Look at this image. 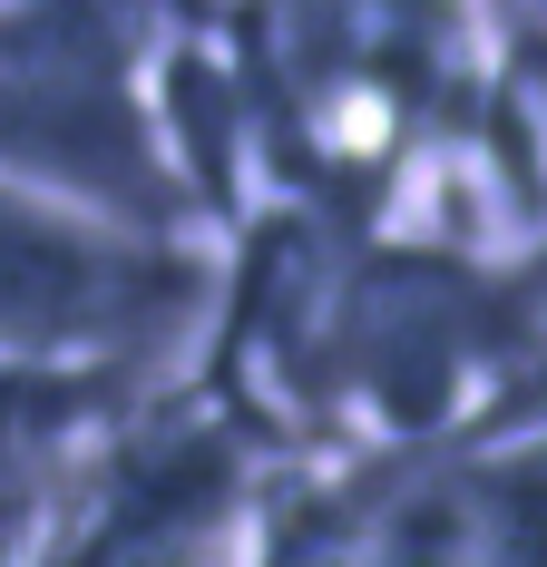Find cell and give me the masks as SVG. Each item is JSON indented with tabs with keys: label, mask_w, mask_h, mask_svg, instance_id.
<instances>
[{
	"label": "cell",
	"mask_w": 547,
	"mask_h": 567,
	"mask_svg": "<svg viewBox=\"0 0 547 567\" xmlns=\"http://www.w3.org/2000/svg\"><path fill=\"white\" fill-rule=\"evenodd\" d=\"M216 313V245L137 235L0 176V372L176 382Z\"/></svg>",
	"instance_id": "1"
},
{
	"label": "cell",
	"mask_w": 547,
	"mask_h": 567,
	"mask_svg": "<svg viewBox=\"0 0 547 567\" xmlns=\"http://www.w3.org/2000/svg\"><path fill=\"white\" fill-rule=\"evenodd\" d=\"M362 567H469V499H460V460H401L372 509Z\"/></svg>",
	"instance_id": "3"
},
{
	"label": "cell",
	"mask_w": 547,
	"mask_h": 567,
	"mask_svg": "<svg viewBox=\"0 0 547 567\" xmlns=\"http://www.w3.org/2000/svg\"><path fill=\"white\" fill-rule=\"evenodd\" d=\"M401 460H283L255 499L235 567H362L372 509Z\"/></svg>",
	"instance_id": "2"
}]
</instances>
